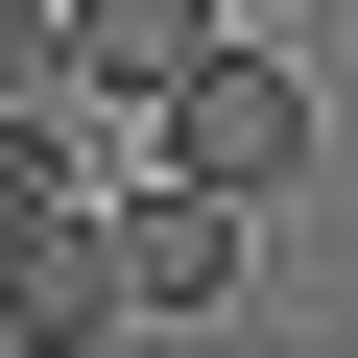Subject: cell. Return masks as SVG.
<instances>
[{
  "mask_svg": "<svg viewBox=\"0 0 358 358\" xmlns=\"http://www.w3.org/2000/svg\"><path fill=\"white\" fill-rule=\"evenodd\" d=\"M239 24H215V0H72V96L120 120V96H167V72H215Z\"/></svg>",
  "mask_w": 358,
  "mask_h": 358,
  "instance_id": "obj_4",
  "label": "cell"
},
{
  "mask_svg": "<svg viewBox=\"0 0 358 358\" xmlns=\"http://www.w3.org/2000/svg\"><path fill=\"white\" fill-rule=\"evenodd\" d=\"M143 120H167V192H239V215H263V192H310V72H287V48L167 72Z\"/></svg>",
  "mask_w": 358,
  "mask_h": 358,
  "instance_id": "obj_1",
  "label": "cell"
},
{
  "mask_svg": "<svg viewBox=\"0 0 358 358\" xmlns=\"http://www.w3.org/2000/svg\"><path fill=\"white\" fill-rule=\"evenodd\" d=\"M120 334H143V287H120V192L0 239V358H120Z\"/></svg>",
  "mask_w": 358,
  "mask_h": 358,
  "instance_id": "obj_2",
  "label": "cell"
},
{
  "mask_svg": "<svg viewBox=\"0 0 358 358\" xmlns=\"http://www.w3.org/2000/svg\"><path fill=\"white\" fill-rule=\"evenodd\" d=\"M239 263H263V215H239V192H120V287H143V334L239 310Z\"/></svg>",
  "mask_w": 358,
  "mask_h": 358,
  "instance_id": "obj_3",
  "label": "cell"
},
{
  "mask_svg": "<svg viewBox=\"0 0 358 358\" xmlns=\"http://www.w3.org/2000/svg\"><path fill=\"white\" fill-rule=\"evenodd\" d=\"M24 96H72V0H0V120Z\"/></svg>",
  "mask_w": 358,
  "mask_h": 358,
  "instance_id": "obj_6",
  "label": "cell"
},
{
  "mask_svg": "<svg viewBox=\"0 0 358 358\" xmlns=\"http://www.w3.org/2000/svg\"><path fill=\"white\" fill-rule=\"evenodd\" d=\"M96 96H24V120H0V239H24V215H96V143H72Z\"/></svg>",
  "mask_w": 358,
  "mask_h": 358,
  "instance_id": "obj_5",
  "label": "cell"
}]
</instances>
